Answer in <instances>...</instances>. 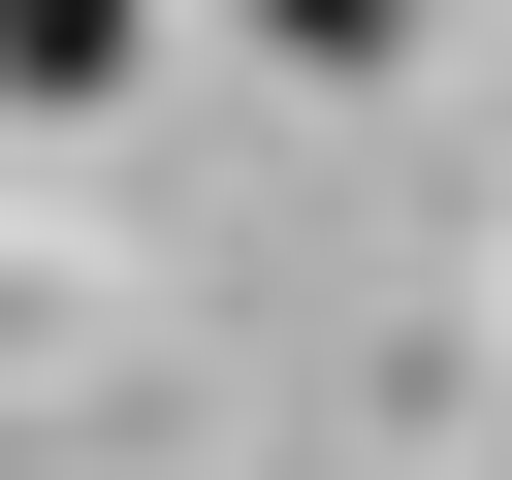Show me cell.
I'll use <instances>...</instances> for the list:
<instances>
[{
	"label": "cell",
	"mask_w": 512,
	"mask_h": 480,
	"mask_svg": "<svg viewBox=\"0 0 512 480\" xmlns=\"http://www.w3.org/2000/svg\"><path fill=\"white\" fill-rule=\"evenodd\" d=\"M256 32H288V64H416V0H256Z\"/></svg>",
	"instance_id": "7a4b0ae2"
},
{
	"label": "cell",
	"mask_w": 512,
	"mask_h": 480,
	"mask_svg": "<svg viewBox=\"0 0 512 480\" xmlns=\"http://www.w3.org/2000/svg\"><path fill=\"white\" fill-rule=\"evenodd\" d=\"M160 64V0H0V96H128Z\"/></svg>",
	"instance_id": "6da1fadb"
}]
</instances>
